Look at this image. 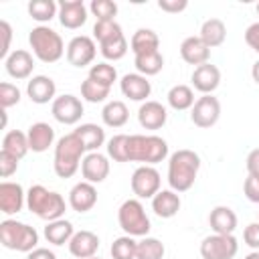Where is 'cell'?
Instances as JSON below:
<instances>
[{"mask_svg": "<svg viewBox=\"0 0 259 259\" xmlns=\"http://www.w3.org/2000/svg\"><path fill=\"white\" fill-rule=\"evenodd\" d=\"M200 170V156L192 150H176L168 160V184L174 192L192 188Z\"/></svg>", "mask_w": 259, "mask_h": 259, "instance_id": "cell-1", "label": "cell"}, {"mask_svg": "<svg viewBox=\"0 0 259 259\" xmlns=\"http://www.w3.org/2000/svg\"><path fill=\"white\" fill-rule=\"evenodd\" d=\"M26 206H28V210L32 214H36L38 219L51 223V221L63 219L67 204H65V198L59 192L49 190L42 184H34L26 192Z\"/></svg>", "mask_w": 259, "mask_h": 259, "instance_id": "cell-2", "label": "cell"}, {"mask_svg": "<svg viewBox=\"0 0 259 259\" xmlns=\"http://www.w3.org/2000/svg\"><path fill=\"white\" fill-rule=\"evenodd\" d=\"M83 154H85V148L75 132L59 138L55 146V160H53L55 174L59 178H71L79 170L83 162Z\"/></svg>", "mask_w": 259, "mask_h": 259, "instance_id": "cell-3", "label": "cell"}, {"mask_svg": "<svg viewBox=\"0 0 259 259\" xmlns=\"http://www.w3.org/2000/svg\"><path fill=\"white\" fill-rule=\"evenodd\" d=\"M168 156L166 140L158 136H130L127 144V158L130 162H142L144 166H154Z\"/></svg>", "mask_w": 259, "mask_h": 259, "instance_id": "cell-4", "label": "cell"}, {"mask_svg": "<svg viewBox=\"0 0 259 259\" xmlns=\"http://www.w3.org/2000/svg\"><path fill=\"white\" fill-rule=\"evenodd\" d=\"M0 243L6 249L20 251V253H30L36 249L38 243V233L34 227L14 221V219H4L0 223Z\"/></svg>", "mask_w": 259, "mask_h": 259, "instance_id": "cell-5", "label": "cell"}, {"mask_svg": "<svg viewBox=\"0 0 259 259\" xmlns=\"http://www.w3.org/2000/svg\"><path fill=\"white\" fill-rule=\"evenodd\" d=\"M28 42H30L34 57L42 63H57L65 53V42H63L61 34L45 24L34 26L30 30Z\"/></svg>", "mask_w": 259, "mask_h": 259, "instance_id": "cell-6", "label": "cell"}, {"mask_svg": "<svg viewBox=\"0 0 259 259\" xmlns=\"http://www.w3.org/2000/svg\"><path fill=\"white\" fill-rule=\"evenodd\" d=\"M117 223L130 237H148L152 225L138 198H127L117 210Z\"/></svg>", "mask_w": 259, "mask_h": 259, "instance_id": "cell-7", "label": "cell"}, {"mask_svg": "<svg viewBox=\"0 0 259 259\" xmlns=\"http://www.w3.org/2000/svg\"><path fill=\"white\" fill-rule=\"evenodd\" d=\"M239 251V243L233 235H208L200 243L202 259H233Z\"/></svg>", "mask_w": 259, "mask_h": 259, "instance_id": "cell-8", "label": "cell"}, {"mask_svg": "<svg viewBox=\"0 0 259 259\" xmlns=\"http://www.w3.org/2000/svg\"><path fill=\"white\" fill-rule=\"evenodd\" d=\"M160 172L154 166H140L132 174V192L138 198H154L160 192Z\"/></svg>", "mask_w": 259, "mask_h": 259, "instance_id": "cell-9", "label": "cell"}, {"mask_svg": "<svg viewBox=\"0 0 259 259\" xmlns=\"http://www.w3.org/2000/svg\"><path fill=\"white\" fill-rule=\"evenodd\" d=\"M221 117V101L214 95H202L190 109V119L196 127H212Z\"/></svg>", "mask_w": 259, "mask_h": 259, "instance_id": "cell-10", "label": "cell"}, {"mask_svg": "<svg viewBox=\"0 0 259 259\" xmlns=\"http://www.w3.org/2000/svg\"><path fill=\"white\" fill-rule=\"evenodd\" d=\"M51 113L53 117L63 123V125H73L81 119L83 115V103L79 97L71 95V93H65V95H59L53 105H51Z\"/></svg>", "mask_w": 259, "mask_h": 259, "instance_id": "cell-11", "label": "cell"}, {"mask_svg": "<svg viewBox=\"0 0 259 259\" xmlns=\"http://www.w3.org/2000/svg\"><path fill=\"white\" fill-rule=\"evenodd\" d=\"M95 55H97V47H95L91 36L79 34V36L71 38V42L67 45V61L73 67H87V65H91Z\"/></svg>", "mask_w": 259, "mask_h": 259, "instance_id": "cell-12", "label": "cell"}, {"mask_svg": "<svg viewBox=\"0 0 259 259\" xmlns=\"http://www.w3.org/2000/svg\"><path fill=\"white\" fill-rule=\"evenodd\" d=\"M59 20L65 28L75 30L87 22V6L83 0H61L59 2Z\"/></svg>", "mask_w": 259, "mask_h": 259, "instance_id": "cell-13", "label": "cell"}, {"mask_svg": "<svg viewBox=\"0 0 259 259\" xmlns=\"http://www.w3.org/2000/svg\"><path fill=\"white\" fill-rule=\"evenodd\" d=\"M81 174H83L85 182H91V184L103 182L107 178V174H109L107 156H103L99 152H89L81 162Z\"/></svg>", "mask_w": 259, "mask_h": 259, "instance_id": "cell-14", "label": "cell"}, {"mask_svg": "<svg viewBox=\"0 0 259 259\" xmlns=\"http://www.w3.org/2000/svg\"><path fill=\"white\" fill-rule=\"evenodd\" d=\"M4 67H6V73L16 79V81H22V79H28L32 75V69H34V59L28 51L24 49H16L12 51L6 61H4Z\"/></svg>", "mask_w": 259, "mask_h": 259, "instance_id": "cell-15", "label": "cell"}, {"mask_svg": "<svg viewBox=\"0 0 259 259\" xmlns=\"http://www.w3.org/2000/svg\"><path fill=\"white\" fill-rule=\"evenodd\" d=\"M26 202V194L18 182H8L4 180L0 184V210L4 214H16L22 210Z\"/></svg>", "mask_w": 259, "mask_h": 259, "instance_id": "cell-16", "label": "cell"}, {"mask_svg": "<svg viewBox=\"0 0 259 259\" xmlns=\"http://www.w3.org/2000/svg\"><path fill=\"white\" fill-rule=\"evenodd\" d=\"M190 79H192V85H194L196 91H200L202 95H212V91L221 83V71H219L217 65L204 63L200 67H194Z\"/></svg>", "mask_w": 259, "mask_h": 259, "instance_id": "cell-17", "label": "cell"}, {"mask_svg": "<svg viewBox=\"0 0 259 259\" xmlns=\"http://www.w3.org/2000/svg\"><path fill=\"white\" fill-rule=\"evenodd\" d=\"M119 89L132 101H148V97L152 93V85H150L148 77H144L140 73H127V75H123L121 81H119Z\"/></svg>", "mask_w": 259, "mask_h": 259, "instance_id": "cell-18", "label": "cell"}, {"mask_svg": "<svg viewBox=\"0 0 259 259\" xmlns=\"http://www.w3.org/2000/svg\"><path fill=\"white\" fill-rule=\"evenodd\" d=\"M26 93L30 97L32 103H49V101H55V93H57V85L51 77L47 75H34L28 83H26Z\"/></svg>", "mask_w": 259, "mask_h": 259, "instance_id": "cell-19", "label": "cell"}, {"mask_svg": "<svg viewBox=\"0 0 259 259\" xmlns=\"http://www.w3.org/2000/svg\"><path fill=\"white\" fill-rule=\"evenodd\" d=\"M168 119V111L160 101H144L138 109V121L144 130H160Z\"/></svg>", "mask_w": 259, "mask_h": 259, "instance_id": "cell-20", "label": "cell"}, {"mask_svg": "<svg viewBox=\"0 0 259 259\" xmlns=\"http://www.w3.org/2000/svg\"><path fill=\"white\" fill-rule=\"evenodd\" d=\"M99 249V237L93 231H77L69 241V251L77 259H91Z\"/></svg>", "mask_w": 259, "mask_h": 259, "instance_id": "cell-21", "label": "cell"}, {"mask_svg": "<svg viewBox=\"0 0 259 259\" xmlns=\"http://www.w3.org/2000/svg\"><path fill=\"white\" fill-rule=\"evenodd\" d=\"M97 202V190L91 182H77L69 192V204L77 212H87Z\"/></svg>", "mask_w": 259, "mask_h": 259, "instance_id": "cell-22", "label": "cell"}, {"mask_svg": "<svg viewBox=\"0 0 259 259\" xmlns=\"http://www.w3.org/2000/svg\"><path fill=\"white\" fill-rule=\"evenodd\" d=\"M180 57L184 59V63L188 65H204L208 63V57H210V49L202 42L200 36H186L180 45Z\"/></svg>", "mask_w": 259, "mask_h": 259, "instance_id": "cell-23", "label": "cell"}, {"mask_svg": "<svg viewBox=\"0 0 259 259\" xmlns=\"http://www.w3.org/2000/svg\"><path fill=\"white\" fill-rule=\"evenodd\" d=\"M26 138H28V148L32 152L40 154V152H47L53 146V142H55V130L49 123H45V121H36V123H32L28 127Z\"/></svg>", "mask_w": 259, "mask_h": 259, "instance_id": "cell-24", "label": "cell"}, {"mask_svg": "<svg viewBox=\"0 0 259 259\" xmlns=\"http://www.w3.org/2000/svg\"><path fill=\"white\" fill-rule=\"evenodd\" d=\"M208 225L217 235H233L237 229V214L229 206H214L208 214Z\"/></svg>", "mask_w": 259, "mask_h": 259, "instance_id": "cell-25", "label": "cell"}, {"mask_svg": "<svg viewBox=\"0 0 259 259\" xmlns=\"http://www.w3.org/2000/svg\"><path fill=\"white\" fill-rule=\"evenodd\" d=\"M152 210L160 219H172L180 210V196H178V192H174L172 188L160 190L152 198Z\"/></svg>", "mask_w": 259, "mask_h": 259, "instance_id": "cell-26", "label": "cell"}, {"mask_svg": "<svg viewBox=\"0 0 259 259\" xmlns=\"http://www.w3.org/2000/svg\"><path fill=\"white\" fill-rule=\"evenodd\" d=\"M73 132L81 140L85 152H97L105 144V130L101 125H97V123H81Z\"/></svg>", "mask_w": 259, "mask_h": 259, "instance_id": "cell-27", "label": "cell"}, {"mask_svg": "<svg viewBox=\"0 0 259 259\" xmlns=\"http://www.w3.org/2000/svg\"><path fill=\"white\" fill-rule=\"evenodd\" d=\"M202 42L208 47V49H214V47H221L227 38V26L221 18H208L202 22L200 26V34Z\"/></svg>", "mask_w": 259, "mask_h": 259, "instance_id": "cell-28", "label": "cell"}, {"mask_svg": "<svg viewBox=\"0 0 259 259\" xmlns=\"http://www.w3.org/2000/svg\"><path fill=\"white\" fill-rule=\"evenodd\" d=\"M160 47V36L152 28H138L130 40V49L134 55H144V53H154Z\"/></svg>", "mask_w": 259, "mask_h": 259, "instance_id": "cell-29", "label": "cell"}, {"mask_svg": "<svg viewBox=\"0 0 259 259\" xmlns=\"http://www.w3.org/2000/svg\"><path fill=\"white\" fill-rule=\"evenodd\" d=\"M101 119L107 127H121L127 123L130 119V111H127V105L119 99H113V101H107L101 109Z\"/></svg>", "mask_w": 259, "mask_h": 259, "instance_id": "cell-30", "label": "cell"}, {"mask_svg": "<svg viewBox=\"0 0 259 259\" xmlns=\"http://www.w3.org/2000/svg\"><path fill=\"white\" fill-rule=\"evenodd\" d=\"M75 235V229H73V223L71 221H65V219H57V221H51L47 223L45 227V239L53 245H65L73 239Z\"/></svg>", "mask_w": 259, "mask_h": 259, "instance_id": "cell-31", "label": "cell"}, {"mask_svg": "<svg viewBox=\"0 0 259 259\" xmlns=\"http://www.w3.org/2000/svg\"><path fill=\"white\" fill-rule=\"evenodd\" d=\"M28 150H30V148H28V138H26L24 132H20V130H10V132L4 134V138H2V152H8L10 156L22 160Z\"/></svg>", "mask_w": 259, "mask_h": 259, "instance_id": "cell-32", "label": "cell"}, {"mask_svg": "<svg viewBox=\"0 0 259 259\" xmlns=\"http://www.w3.org/2000/svg\"><path fill=\"white\" fill-rule=\"evenodd\" d=\"M134 65L138 69L140 75L144 77H150V75H158L164 67V57L160 51H154V53H144V55H136L134 57Z\"/></svg>", "mask_w": 259, "mask_h": 259, "instance_id": "cell-33", "label": "cell"}, {"mask_svg": "<svg viewBox=\"0 0 259 259\" xmlns=\"http://www.w3.org/2000/svg\"><path fill=\"white\" fill-rule=\"evenodd\" d=\"M168 105L176 111H184V109H192L194 105V91L188 87V85H174L168 95Z\"/></svg>", "mask_w": 259, "mask_h": 259, "instance_id": "cell-34", "label": "cell"}, {"mask_svg": "<svg viewBox=\"0 0 259 259\" xmlns=\"http://www.w3.org/2000/svg\"><path fill=\"white\" fill-rule=\"evenodd\" d=\"M28 14L36 22H51L55 16H59V4L53 0H30Z\"/></svg>", "mask_w": 259, "mask_h": 259, "instance_id": "cell-35", "label": "cell"}, {"mask_svg": "<svg viewBox=\"0 0 259 259\" xmlns=\"http://www.w3.org/2000/svg\"><path fill=\"white\" fill-rule=\"evenodd\" d=\"M164 243L156 237H144L142 241H138L136 259H164Z\"/></svg>", "mask_w": 259, "mask_h": 259, "instance_id": "cell-36", "label": "cell"}, {"mask_svg": "<svg viewBox=\"0 0 259 259\" xmlns=\"http://www.w3.org/2000/svg\"><path fill=\"white\" fill-rule=\"evenodd\" d=\"M93 36L97 38L99 45H105L109 40H115V38L123 36V30L115 20H97L95 26H93Z\"/></svg>", "mask_w": 259, "mask_h": 259, "instance_id": "cell-37", "label": "cell"}, {"mask_svg": "<svg viewBox=\"0 0 259 259\" xmlns=\"http://www.w3.org/2000/svg\"><path fill=\"white\" fill-rule=\"evenodd\" d=\"M136 251H138V241H134V237L123 235L117 237L111 243V259H136Z\"/></svg>", "mask_w": 259, "mask_h": 259, "instance_id": "cell-38", "label": "cell"}, {"mask_svg": "<svg viewBox=\"0 0 259 259\" xmlns=\"http://www.w3.org/2000/svg\"><path fill=\"white\" fill-rule=\"evenodd\" d=\"M81 97L85 101H89V103H101V101H105L109 97V87H105V85H101V83H97V81L87 77L81 83Z\"/></svg>", "mask_w": 259, "mask_h": 259, "instance_id": "cell-39", "label": "cell"}, {"mask_svg": "<svg viewBox=\"0 0 259 259\" xmlns=\"http://www.w3.org/2000/svg\"><path fill=\"white\" fill-rule=\"evenodd\" d=\"M89 79H93V81H97V83H101V85L111 89V85L117 81V71L109 63H97V65H93L89 69Z\"/></svg>", "mask_w": 259, "mask_h": 259, "instance_id": "cell-40", "label": "cell"}, {"mask_svg": "<svg viewBox=\"0 0 259 259\" xmlns=\"http://www.w3.org/2000/svg\"><path fill=\"white\" fill-rule=\"evenodd\" d=\"M127 144H130V136L125 134H117L107 142V156L113 158V162H130L127 158Z\"/></svg>", "mask_w": 259, "mask_h": 259, "instance_id": "cell-41", "label": "cell"}, {"mask_svg": "<svg viewBox=\"0 0 259 259\" xmlns=\"http://www.w3.org/2000/svg\"><path fill=\"white\" fill-rule=\"evenodd\" d=\"M99 51H101V55L107 61H119L127 53V40H125V36H119L115 40H109L105 45H99Z\"/></svg>", "mask_w": 259, "mask_h": 259, "instance_id": "cell-42", "label": "cell"}, {"mask_svg": "<svg viewBox=\"0 0 259 259\" xmlns=\"http://www.w3.org/2000/svg\"><path fill=\"white\" fill-rule=\"evenodd\" d=\"M89 10L97 20H115L117 4L111 0H93L89 4Z\"/></svg>", "mask_w": 259, "mask_h": 259, "instance_id": "cell-43", "label": "cell"}, {"mask_svg": "<svg viewBox=\"0 0 259 259\" xmlns=\"http://www.w3.org/2000/svg\"><path fill=\"white\" fill-rule=\"evenodd\" d=\"M18 101H20V89L8 81L0 83V107L8 109V107L16 105Z\"/></svg>", "mask_w": 259, "mask_h": 259, "instance_id": "cell-44", "label": "cell"}, {"mask_svg": "<svg viewBox=\"0 0 259 259\" xmlns=\"http://www.w3.org/2000/svg\"><path fill=\"white\" fill-rule=\"evenodd\" d=\"M16 168H18V158H14L8 152L0 150V176L8 178V176H12L16 172Z\"/></svg>", "mask_w": 259, "mask_h": 259, "instance_id": "cell-45", "label": "cell"}, {"mask_svg": "<svg viewBox=\"0 0 259 259\" xmlns=\"http://www.w3.org/2000/svg\"><path fill=\"white\" fill-rule=\"evenodd\" d=\"M243 241H245V245H249L251 249L259 251V221L245 227V231H243Z\"/></svg>", "mask_w": 259, "mask_h": 259, "instance_id": "cell-46", "label": "cell"}, {"mask_svg": "<svg viewBox=\"0 0 259 259\" xmlns=\"http://www.w3.org/2000/svg\"><path fill=\"white\" fill-rule=\"evenodd\" d=\"M243 192L251 202H259V176H247L243 184Z\"/></svg>", "mask_w": 259, "mask_h": 259, "instance_id": "cell-47", "label": "cell"}, {"mask_svg": "<svg viewBox=\"0 0 259 259\" xmlns=\"http://www.w3.org/2000/svg\"><path fill=\"white\" fill-rule=\"evenodd\" d=\"M0 32H2V49H0V59H4L6 61V57L10 55L8 51H10V38H12V28H10V24L6 22V20H0Z\"/></svg>", "mask_w": 259, "mask_h": 259, "instance_id": "cell-48", "label": "cell"}, {"mask_svg": "<svg viewBox=\"0 0 259 259\" xmlns=\"http://www.w3.org/2000/svg\"><path fill=\"white\" fill-rule=\"evenodd\" d=\"M186 6H188L186 0H158V8L164 12H170V14H178V12L186 10Z\"/></svg>", "mask_w": 259, "mask_h": 259, "instance_id": "cell-49", "label": "cell"}, {"mask_svg": "<svg viewBox=\"0 0 259 259\" xmlns=\"http://www.w3.org/2000/svg\"><path fill=\"white\" fill-rule=\"evenodd\" d=\"M245 42L255 53H259V22H253V24L247 26V30H245Z\"/></svg>", "mask_w": 259, "mask_h": 259, "instance_id": "cell-50", "label": "cell"}, {"mask_svg": "<svg viewBox=\"0 0 259 259\" xmlns=\"http://www.w3.org/2000/svg\"><path fill=\"white\" fill-rule=\"evenodd\" d=\"M247 172L251 176H259V148L249 152V156H247Z\"/></svg>", "mask_w": 259, "mask_h": 259, "instance_id": "cell-51", "label": "cell"}, {"mask_svg": "<svg viewBox=\"0 0 259 259\" xmlns=\"http://www.w3.org/2000/svg\"><path fill=\"white\" fill-rule=\"evenodd\" d=\"M26 259H57V255L45 247H36L30 253H26Z\"/></svg>", "mask_w": 259, "mask_h": 259, "instance_id": "cell-52", "label": "cell"}, {"mask_svg": "<svg viewBox=\"0 0 259 259\" xmlns=\"http://www.w3.org/2000/svg\"><path fill=\"white\" fill-rule=\"evenodd\" d=\"M251 77H253V81L259 85V61L253 63V67H251Z\"/></svg>", "mask_w": 259, "mask_h": 259, "instance_id": "cell-53", "label": "cell"}, {"mask_svg": "<svg viewBox=\"0 0 259 259\" xmlns=\"http://www.w3.org/2000/svg\"><path fill=\"white\" fill-rule=\"evenodd\" d=\"M245 259H259V253H257V251H253V253H249Z\"/></svg>", "mask_w": 259, "mask_h": 259, "instance_id": "cell-54", "label": "cell"}, {"mask_svg": "<svg viewBox=\"0 0 259 259\" xmlns=\"http://www.w3.org/2000/svg\"><path fill=\"white\" fill-rule=\"evenodd\" d=\"M257 14H259V4H257Z\"/></svg>", "mask_w": 259, "mask_h": 259, "instance_id": "cell-55", "label": "cell"}, {"mask_svg": "<svg viewBox=\"0 0 259 259\" xmlns=\"http://www.w3.org/2000/svg\"><path fill=\"white\" fill-rule=\"evenodd\" d=\"M91 259H99V257H91Z\"/></svg>", "mask_w": 259, "mask_h": 259, "instance_id": "cell-56", "label": "cell"}, {"mask_svg": "<svg viewBox=\"0 0 259 259\" xmlns=\"http://www.w3.org/2000/svg\"><path fill=\"white\" fill-rule=\"evenodd\" d=\"M257 217H259V214H257Z\"/></svg>", "mask_w": 259, "mask_h": 259, "instance_id": "cell-57", "label": "cell"}]
</instances>
